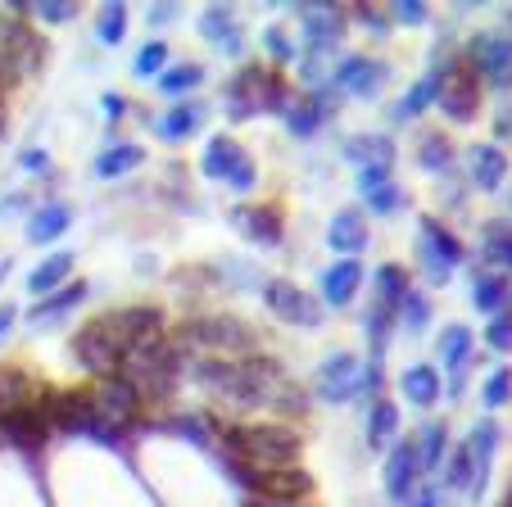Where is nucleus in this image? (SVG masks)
I'll return each mask as SVG.
<instances>
[{"label": "nucleus", "mask_w": 512, "mask_h": 507, "mask_svg": "<svg viewBox=\"0 0 512 507\" xmlns=\"http://www.w3.org/2000/svg\"><path fill=\"white\" fill-rule=\"evenodd\" d=\"M164 326V313L150 304H136V308H118V313H100L91 317L87 326L78 331V340H73V354H78V363L87 367L91 376H118L127 363V354H132L136 345H145V340H155V335Z\"/></svg>", "instance_id": "f257e3e1"}, {"label": "nucleus", "mask_w": 512, "mask_h": 507, "mask_svg": "<svg viewBox=\"0 0 512 507\" xmlns=\"http://www.w3.org/2000/svg\"><path fill=\"white\" fill-rule=\"evenodd\" d=\"M195 381H200L213 399L232 403V408H254V403L277 399L286 376H281V363H272V358H241V363L204 358V363H195Z\"/></svg>", "instance_id": "f03ea898"}, {"label": "nucleus", "mask_w": 512, "mask_h": 507, "mask_svg": "<svg viewBox=\"0 0 512 507\" xmlns=\"http://www.w3.org/2000/svg\"><path fill=\"white\" fill-rule=\"evenodd\" d=\"M300 435L286 426H227L223 435V453L227 467H245V471H281L300 462Z\"/></svg>", "instance_id": "7ed1b4c3"}, {"label": "nucleus", "mask_w": 512, "mask_h": 507, "mask_svg": "<svg viewBox=\"0 0 512 507\" xmlns=\"http://www.w3.org/2000/svg\"><path fill=\"white\" fill-rule=\"evenodd\" d=\"M118 376H123L141 399H164V394H173L177 376H182V345L168 340V335H155V340H145V345H136L132 354H127Z\"/></svg>", "instance_id": "20e7f679"}, {"label": "nucleus", "mask_w": 512, "mask_h": 507, "mask_svg": "<svg viewBox=\"0 0 512 507\" xmlns=\"http://www.w3.org/2000/svg\"><path fill=\"white\" fill-rule=\"evenodd\" d=\"M177 345L186 349H213V354H250L259 345V331L241 317H200V322H186Z\"/></svg>", "instance_id": "39448f33"}, {"label": "nucleus", "mask_w": 512, "mask_h": 507, "mask_svg": "<svg viewBox=\"0 0 512 507\" xmlns=\"http://www.w3.org/2000/svg\"><path fill=\"white\" fill-rule=\"evenodd\" d=\"M50 426L55 431H82V435H96L100 444H114L118 435V426H109L105 417H100V408H96V394L91 390H68V394H55L50 399Z\"/></svg>", "instance_id": "423d86ee"}, {"label": "nucleus", "mask_w": 512, "mask_h": 507, "mask_svg": "<svg viewBox=\"0 0 512 507\" xmlns=\"http://www.w3.org/2000/svg\"><path fill=\"white\" fill-rule=\"evenodd\" d=\"M286 105V87L268 68H241L227 87V114L232 118H254L259 109H281Z\"/></svg>", "instance_id": "0eeeda50"}, {"label": "nucleus", "mask_w": 512, "mask_h": 507, "mask_svg": "<svg viewBox=\"0 0 512 507\" xmlns=\"http://www.w3.org/2000/svg\"><path fill=\"white\" fill-rule=\"evenodd\" d=\"M236 480H241L245 489H254V494L263 498V503H295V498H304L313 489V476L304 467H281V471H245V467H232Z\"/></svg>", "instance_id": "6e6552de"}, {"label": "nucleus", "mask_w": 512, "mask_h": 507, "mask_svg": "<svg viewBox=\"0 0 512 507\" xmlns=\"http://www.w3.org/2000/svg\"><path fill=\"white\" fill-rule=\"evenodd\" d=\"M417 254H422L426 263V277L440 281L445 286L449 277H454V268L463 263V245H458V236L449 227H440L435 218L422 222V236H417Z\"/></svg>", "instance_id": "1a4fd4ad"}, {"label": "nucleus", "mask_w": 512, "mask_h": 507, "mask_svg": "<svg viewBox=\"0 0 512 507\" xmlns=\"http://www.w3.org/2000/svg\"><path fill=\"white\" fill-rule=\"evenodd\" d=\"M50 403H46V394H37L32 403H19L14 412H5L0 417V435L14 444V449H41V444L50 440Z\"/></svg>", "instance_id": "9d476101"}, {"label": "nucleus", "mask_w": 512, "mask_h": 507, "mask_svg": "<svg viewBox=\"0 0 512 507\" xmlns=\"http://www.w3.org/2000/svg\"><path fill=\"white\" fill-rule=\"evenodd\" d=\"M467 59H472V73L485 77L490 87H512V37L508 32H481V37L472 41V50H467Z\"/></svg>", "instance_id": "9b49d317"}, {"label": "nucleus", "mask_w": 512, "mask_h": 507, "mask_svg": "<svg viewBox=\"0 0 512 507\" xmlns=\"http://www.w3.org/2000/svg\"><path fill=\"white\" fill-rule=\"evenodd\" d=\"M440 109H445L454 123H467V118H476V105H481V77L472 73L467 64H454L440 73Z\"/></svg>", "instance_id": "f8f14e48"}, {"label": "nucleus", "mask_w": 512, "mask_h": 507, "mask_svg": "<svg viewBox=\"0 0 512 507\" xmlns=\"http://www.w3.org/2000/svg\"><path fill=\"white\" fill-rule=\"evenodd\" d=\"M268 308L281 317V322H290V326H318L322 322V308H318V299L313 295H304L295 281H268Z\"/></svg>", "instance_id": "ddd939ff"}, {"label": "nucleus", "mask_w": 512, "mask_h": 507, "mask_svg": "<svg viewBox=\"0 0 512 507\" xmlns=\"http://www.w3.org/2000/svg\"><path fill=\"white\" fill-rule=\"evenodd\" d=\"M363 390V367H358L354 354H331L318 372V394L322 403H345Z\"/></svg>", "instance_id": "4468645a"}, {"label": "nucleus", "mask_w": 512, "mask_h": 507, "mask_svg": "<svg viewBox=\"0 0 512 507\" xmlns=\"http://www.w3.org/2000/svg\"><path fill=\"white\" fill-rule=\"evenodd\" d=\"M141 394L132 390V385L123 381V376H109L105 385H100V394H96V408H100V417L109 421V426H118L123 431L127 421H136V412H141Z\"/></svg>", "instance_id": "2eb2a0df"}, {"label": "nucleus", "mask_w": 512, "mask_h": 507, "mask_svg": "<svg viewBox=\"0 0 512 507\" xmlns=\"http://www.w3.org/2000/svg\"><path fill=\"white\" fill-rule=\"evenodd\" d=\"M381 82H386V64L368 55H354L336 68V91H349V96H377Z\"/></svg>", "instance_id": "dca6fc26"}, {"label": "nucleus", "mask_w": 512, "mask_h": 507, "mask_svg": "<svg viewBox=\"0 0 512 507\" xmlns=\"http://www.w3.org/2000/svg\"><path fill=\"white\" fill-rule=\"evenodd\" d=\"M417 476H422V462H417V440L395 444V449H390V458H386V489H390V498H395V503H404V498L413 494Z\"/></svg>", "instance_id": "f3484780"}, {"label": "nucleus", "mask_w": 512, "mask_h": 507, "mask_svg": "<svg viewBox=\"0 0 512 507\" xmlns=\"http://www.w3.org/2000/svg\"><path fill=\"white\" fill-rule=\"evenodd\" d=\"M300 19H304V32H309V46L318 50V55L327 46H336L340 28H345V14H340L336 5H304Z\"/></svg>", "instance_id": "a211bd4d"}, {"label": "nucleus", "mask_w": 512, "mask_h": 507, "mask_svg": "<svg viewBox=\"0 0 512 507\" xmlns=\"http://www.w3.org/2000/svg\"><path fill=\"white\" fill-rule=\"evenodd\" d=\"M358 286H363V268H358L354 259H345V263L322 272V299H327L331 308H345L349 299L358 295Z\"/></svg>", "instance_id": "6ab92c4d"}, {"label": "nucleus", "mask_w": 512, "mask_h": 507, "mask_svg": "<svg viewBox=\"0 0 512 507\" xmlns=\"http://www.w3.org/2000/svg\"><path fill=\"white\" fill-rule=\"evenodd\" d=\"M245 163H250V159L241 154V145L227 141V136H218V141H209V150H204L200 168H204V177H223V182H232V177L241 173Z\"/></svg>", "instance_id": "aec40b11"}, {"label": "nucleus", "mask_w": 512, "mask_h": 507, "mask_svg": "<svg viewBox=\"0 0 512 507\" xmlns=\"http://www.w3.org/2000/svg\"><path fill=\"white\" fill-rule=\"evenodd\" d=\"M200 32H204V37H209L218 50H227V55H236V50H241V19H236L232 10H223V5L204 10Z\"/></svg>", "instance_id": "412c9836"}, {"label": "nucleus", "mask_w": 512, "mask_h": 507, "mask_svg": "<svg viewBox=\"0 0 512 507\" xmlns=\"http://www.w3.org/2000/svg\"><path fill=\"white\" fill-rule=\"evenodd\" d=\"M508 177V154L499 145H476L472 150V182L476 191H499Z\"/></svg>", "instance_id": "4be33fe9"}, {"label": "nucleus", "mask_w": 512, "mask_h": 507, "mask_svg": "<svg viewBox=\"0 0 512 507\" xmlns=\"http://www.w3.org/2000/svg\"><path fill=\"white\" fill-rule=\"evenodd\" d=\"M472 304L481 308V313H508V304H512V281L508 277H499V272H476V281H472Z\"/></svg>", "instance_id": "5701e85b"}, {"label": "nucleus", "mask_w": 512, "mask_h": 507, "mask_svg": "<svg viewBox=\"0 0 512 507\" xmlns=\"http://www.w3.org/2000/svg\"><path fill=\"white\" fill-rule=\"evenodd\" d=\"M327 245L336 249V254H358V249L368 245V222H363V213H354V209L336 213V222L327 227Z\"/></svg>", "instance_id": "b1692460"}, {"label": "nucleus", "mask_w": 512, "mask_h": 507, "mask_svg": "<svg viewBox=\"0 0 512 507\" xmlns=\"http://www.w3.org/2000/svg\"><path fill=\"white\" fill-rule=\"evenodd\" d=\"M467 354H472V331H467V326H449V331L440 335V363L454 372V390H463Z\"/></svg>", "instance_id": "393cba45"}, {"label": "nucleus", "mask_w": 512, "mask_h": 507, "mask_svg": "<svg viewBox=\"0 0 512 507\" xmlns=\"http://www.w3.org/2000/svg\"><path fill=\"white\" fill-rule=\"evenodd\" d=\"M494 444H499V426H494V421H481V426L472 431V440H467V453H472V467H476L472 494H481V489H485V471H490Z\"/></svg>", "instance_id": "a878e982"}, {"label": "nucleus", "mask_w": 512, "mask_h": 507, "mask_svg": "<svg viewBox=\"0 0 512 507\" xmlns=\"http://www.w3.org/2000/svg\"><path fill=\"white\" fill-rule=\"evenodd\" d=\"M73 272V254H50L46 263H37L28 277V290L32 295H55L59 286H64V277Z\"/></svg>", "instance_id": "bb28decb"}, {"label": "nucleus", "mask_w": 512, "mask_h": 507, "mask_svg": "<svg viewBox=\"0 0 512 507\" xmlns=\"http://www.w3.org/2000/svg\"><path fill=\"white\" fill-rule=\"evenodd\" d=\"M37 394L41 390L19 372V367H0V417H5V412H14L19 403H32Z\"/></svg>", "instance_id": "cd10ccee"}, {"label": "nucleus", "mask_w": 512, "mask_h": 507, "mask_svg": "<svg viewBox=\"0 0 512 507\" xmlns=\"http://www.w3.org/2000/svg\"><path fill=\"white\" fill-rule=\"evenodd\" d=\"M236 222L250 240L259 245H277L281 240V222H277V209H236Z\"/></svg>", "instance_id": "c85d7f7f"}, {"label": "nucleus", "mask_w": 512, "mask_h": 507, "mask_svg": "<svg viewBox=\"0 0 512 507\" xmlns=\"http://www.w3.org/2000/svg\"><path fill=\"white\" fill-rule=\"evenodd\" d=\"M68 204H46V209L37 213V218L28 222V240H37V245H46V240H59L68 231Z\"/></svg>", "instance_id": "c756f323"}, {"label": "nucleus", "mask_w": 512, "mask_h": 507, "mask_svg": "<svg viewBox=\"0 0 512 507\" xmlns=\"http://www.w3.org/2000/svg\"><path fill=\"white\" fill-rule=\"evenodd\" d=\"M349 159L363 163V173H368V168H386V173H390L395 150H390L386 136H358V141H349Z\"/></svg>", "instance_id": "7c9ffc66"}, {"label": "nucleus", "mask_w": 512, "mask_h": 507, "mask_svg": "<svg viewBox=\"0 0 512 507\" xmlns=\"http://www.w3.org/2000/svg\"><path fill=\"white\" fill-rule=\"evenodd\" d=\"M404 394H408V403H417V408H431V403L440 399V376H435V367H408Z\"/></svg>", "instance_id": "2f4dec72"}, {"label": "nucleus", "mask_w": 512, "mask_h": 507, "mask_svg": "<svg viewBox=\"0 0 512 507\" xmlns=\"http://www.w3.org/2000/svg\"><path fill=\"white\" fill-rule=\"evenodd\" d=\"M200 123H204L200 105H177V109H168V114L159 118V136H164V141H186Z\"/></svg>", "instance_id": "473e14b6"}, {"label": "nucleus", "mask_w": 512, "mask_h": 507, "mask_svg": "<svg viewBox=\"0 0 512 507\" xmlns=\"http://www.w3.org/2000/svg\"><path fill=\"white\" fill-rule=\"evenodd\" d=\"M82 299H87V281H78V286H59L50 299H37L28 317H32V322H46V317H59V313H64V308L82 304Z\"/></svg>", "instance_id": "72a5a7b5"}, {"label": "nucleus", "mask_w": 512, "mask_h": 507, "mask_svg": "<svg viewBox=\"0 0 512 507\" xmlns=\"http://www.w3.org/2000/svg\"><path fill=\"white\" fill-rule=\"evenodd\" d=\"M141 159H145L141 145H114V150H105L96 159V173L100 177H123V173H132V168H141Z\"/></svg>", "instance_id": "f704fd0d"}, {"label": "nucleus", "mask_w": 512, "mask_h": 507, "mask_svg": "<svg viewBox=\"0 0 512 507\" xmlns=\"http://www.w3.org/2000/svg\"><path fill=\"white\" fill-rule=\"evenodd\" d=\"M395 426H399L395 403L377 399V403H372V421H368V449H386L390 435H395Z\"/></svg>", "instance_id": "c9c22d12"}, {"label": "nucleus", "mask_w": 512, "mask_h": 507, "mask_svg": "<svg viewBox=\"0 0 512 507\" xmlns=\"http://www.w3.org/2000/svg\"><path fill=\"white\" fill-rule=\"evenodd\" d=\"M435 96H440V73L422 77V82H417V87L408 91V96H404V100H399V105H395V118H417V114H422L426 105H431Z\"/></svg>", "instance_id": "e433bc0d"}, {"label": "nucleus", "mask_w": 512, "mask_h": 507, "mask_svg": "<svg viewBox=\"0 0 512 507\" xmlns=\"http://www.w3.org/2000/svg\"><path fill=\"white\" fill-rule=\"evenodd\" d=\"M200 77H204L200 64H173V68H164V73H159V91H168V96H182V91L200 87Z\"/></svg>", "instance_id": "4c0bfd02"}, {"label": "nucleus", "mask_w": 512, "mask_h": 507, "mask_svg": "<svg viewBox=\"0 0 512 507\" xmlns=\"http://www.w3.org/2000/svg\"><path fill=\"white\" fill-rule=\"evenodd\" d=\"M445 426H440V421H431V426H426L422 431V444H417V462H422V471H435L440 467V458H445Z\"/></svg>", "instance_id": "58836bf2"}, {"label": "nucleus", "mask_w": 512, "mask_h": 507, "mask_svg": "<svg viewBox=\"0 0 512 507\" xmlns=\"http://www.w3.org/2000/svg\"><path fill=\"white\" fill-rule=\"evenodd\" d=\"M123 32H127V5H105V10H100V19H96V37L105 41V46H118V41H123Z\"/></svg>", "instance_id": "ea45409f"}, {"label": "nucleus", "mask_w": 512, "mask_h": 507, "mask_svg": "<svg viewBox=\"0 0 512 507\" xmlns=\"http://www.w3.org/2000/svg\"><path fill=\"white\" fill-rule=\"evenodd\" d=\"M404 295H408L404 268H381V272H377V299H381V304L399 308V299H404Z\"/></svg>", "instance_id": "a19ab883"}, {"label": "nucleus", "mask_w": 512, "mask_h": 507, "mask_svg": "<svg viewBox=\"0 0 512 507\" xmlns=\"http://www.w3.org/2000/svg\"><path fill=\"white\" fill-rule=\"evenodd\" d=\"M481 399L490 403V408H503V403L512 399V367H494V372L485 376V385H481Z\"/></svg>", "instance_id": "79ce46f5"}, {"label": "nucleus", "mask_w": 512, "mask_h": 507, "mask_svg": "<svg viewBox=\"0 0 512 507\" xmlns=\"http://www.w3.org/2000/svg\"><path fill=\"white\" fill-rule=\"evenodd\" d=\"M164 64H168V46H164V41H145L132 68H136V77H145V82H150V77L164 73Z\"/></svg>", "instance_id": "37998d69"}, {"label": "nucleus", "mask_w": 512, "mask_h": 507, "mask_svg": "<svg viewBox=\"0 0 512 507\" xmlns=\"http://www.w3.org/2000/svg\"><path fill=\"white\" fill-rule=\"evenodd\" d=\"M485 259L512 268V227H503V222H499V227L485 231Z\"/></svg>", "instance_id": "c03bdc74"}, {"label": "nucleus", "mask_w": 512, "mask_h": 507, "mask_svg": "<svg viewBox=\"0 0 512 507\" xmlns=\"http://www.w3.org/2000/svg\"><path fill=\"white\" fill-rule=\"evenodd\" d=\"M422 168H449L454 163V150H449V141L440 132H431V136H422Z\"/></svg>", "instance_id": "a18cd8bd"}, {"label": "nucleus", "mask_w": 512, "mask_h": 507, "mask_svg": "<svg viewBox=\"0 0 512 507\" xmlns=\"http://www.w3.org/2000/svg\"><path fill=\"white\" fill-rule=\"evenodd\" d=\"M445 485H454V489H472L476 485V467H472V453H467V444L454 453V458H449Z\"/></svg>", "instance_id": "49530a36"}, {"label": "nucleus", "mask_w": 512, "mask_h": 507, "mask_svg": "<svg viewBox=\"0 0 512 507\" xmlns=\"http://www.w3.org/2000/svg\"><path fill=\"white\" fill-rule=\"evenodd\" d=\"M485 345L499 349V354H508V349H512V308H508V313H494L490 317V326H485Z\"/></svg>", "instance_id": "de8ad7c7"}, {"label": "nucleus", "mask_w": 512, "mask_h": 507, "mask_svg": "<svg viewBox=\"0 0 512 507\" xmlns=\"http://www.w3.org/2000/svg\"><path fill=\"white\" fill-rule=\"evenodd\" d=\"M363 200H368V209H372V213H395L399 204H404V186L386 182V186H377V191H368Z\"/></svg>", "instance_id": "09e8293b"}, {"label": "nucleus", "mask_w": 512, "mask_h": 507, "mask_svg": "<svg viewBox=\"0 0 512 507\" xmlns=\"http://www.w3.org/2000/svg\"><path fill=\"white\" fill-rule=\"evenodd\" d=\"M395 313H399V322H404L408 331H422V326H426V299L408 290V295L399 299V308H395Z\"/></svg>", "instance_id": "8fccbe9b"}, {"label": "nucleus", "mask_w": 512, "mask_h": 507, "mask_svg": "<svg viewBox=\"0 0 512 507\" xmlns=\"http://www.w3.org/2000/svg\"><path fill=\"white\" fill-rule=\"evenodd\" d=\"M37 14L46 23H64V19H73V5L68 0H46V5H37Z\"/></svg>", "instance_id": "3c124183"}, {"label": "nucleus", "mask_w": 512, "mask_h": 507, "mask_svg": "<svg viewBox=\"0 0 512 507\" xmlns=\"http://www.w3.org/2000/svg\"><path fill=\"white\" fill-rule=\"evenodd\" d=\"M395 19L399 23H426V5H422V0H399V5H395Z\"/></svg>", "instance_id": "603ef678"}, {"label": "nucleus", "mask_w": 512, "mask_h": 507, "mask_svg": "<svg viewBox=\"0 0 512 507\" xmlns=\"http://www.w3.org/2000/svg\"><path fill=\"white\" fill-rule=\"evenodd\" d=\"M263 41H268V50H272V55H277V59H290V55H295V46H290V37H286V32H281V28H272Z\"/></svg>", "instance_id": "864d4df0"}, {"label": "nucleus", "mask_w": 512, "mask_h": 507, "mask_svg": "<svg viewBox=\"0 0 512 507\" xmlns=\"http://www.w3.org/2000/svg\"><path fill=\"white\" fill-rule=\"evenodd\" d=\"M105 109H109V118H123L127 100H123V96H105Z\"/></svg>", "instance_id": "5fc2aeb1"}, {"label": "nucleus", "mask_w": 512, "mask_h": 507, "mask_svg": "<svg viewBox=\"0 0 512 507\" xmlns=\"http://www.w3.org/2000/svg\"><path fill=\"white\" fill-rule=\"evenodd\" d=\"M23 168H46V154L28 150V154H23Z\"/></svg>", "instance_id": "6e6d98bb"}, {"label": "nucleus", "mask_w": 512, "mask_h": 507, "mask_svg": "<svg viewBox=\"0 0 512 507\" xmlns=\"http://www.w3.org/2000/svg\"><path fill=\"white\" fill-rule=\"evenodd\" d=\"M10 326H14V308H10V304H5V308H0V335L10 331Z\"/></svg>", "instance_id": "4d7b16f0"}, {"label": "nucleus", "mask_w": 512, "mask_h": 507, "mask_svg": "<svg viewBox=\"0 0 512 507\" xmlns=\"http://www.w3.org/2000/svg\"><path fill=\"white\" fill-rule=\"evenodd\" d=\"M413 507H440V494H435V489H426V494L422 498H417V503Z\"/></svg>", "instance_id": "13d9d810"}, {"label": "nucleus", "mask_w": 512, "mask_h": 507, "mask_svg": "<svg viewBox=\"0 0 512 507\" xmlns=\"http://www.w3.org/2000/svg\"><path fill=\"white\" fill-rule=\"evenodd\" d=\"M250 507H290V503H250Z\"/></svg>", "instance_id": "bf43d9fd"}, {"label": "nucleus", "mask_w": 512, "mask_h": 507, "mask_svg": "<svg viewBox=\"0 0 512 507\" xmlns=\"http://www.w3.org/2000/svg\"><path fill=\"white\" fill-rule=\"evenodd\" d=\"M499 507H512V489H508V494H503V503Z\"/></svg>", "instance_id": "052dcab7"}, {"label": "nucleus", "mask_w": 512, "mask_h": 507, "mask_svg": "<svg viewBox=\"0 0 512 507\" xmlns=\"http://www.w3.org/2000/svg\"><path fill=\"white\" fill-rule=\"evenodd\" d=\"M5 272H10V263H5V268H0V281H5Z\"/></svg>", "instance_id": "680f3d73"}]
</instances>
